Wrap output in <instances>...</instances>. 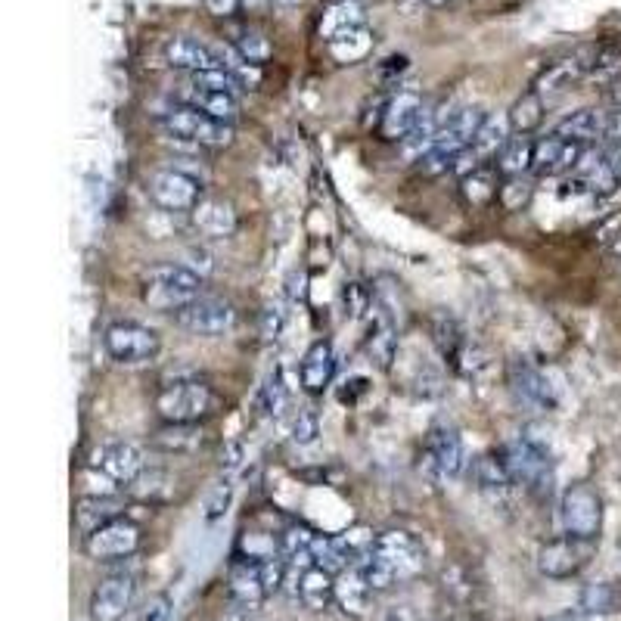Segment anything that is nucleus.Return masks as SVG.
Listing matches in <instances>:
<instances>
[{
	"instance_id": "obj_25",
	"label": "nucleus",
	"mask_w": 621,
	"mask_h": 621,
	"mask_svg": "<svg viewBox=\"0 0 621 621\" xmlns=\"http://www.w3.org/2000/svg\"><path fill=\"white\" fill-rule=\"evenodd\" d=\"M373 594H376V590L367 584V578H364V572L358 566L345 569L342 575H336V606L345 615L361 618L370 609V597Z\"/></svg>"
},
{
	"instance_id": "obj_5",
	"label": "nucleus",
	"mask_w": 621,
	"mask_h": 621,
	"mask_svg": "<svg viewBox=\"0 0 621 621\" xmlns=\"http://www.w3.org/2000/svg\"><path fill=\"white\" fill-rule=\"evenodd\" d=\"M500 454H504L516 485H522L531 494H535V491H547L550 494L553 463H550V451L541 445V441L528 438V435H519Z\"/></svg>"
},
{
	"instance_id": "obj_4",
	"label": "nucleus",
	"mask_w": 621,
	"mask_h": 621,
	"mask_svg": "<svg viewBox=\"0 0 621 621\" xmlns=\"http://www.w3.org/2000/svg\"><path fill=\"white\" fill-rule=\"evenodd\" d=\"M103 345L109 351V358L122 367H140V364H153L162 351V339L156 330L143 327L137 320H118L106 330Z\"/></svg>"
},
{
	"instance_id": "obj_54",
	"label": "nucleus",
	"mask_w": 621,
	"mask_h": 621,
	"mask_svg": "<svg viewBox=\"0 0 621 621\" xmlns=\"http://www.w3.org/2000/svg\"><path fill=\"white\" fill-rule=\"evenodd\" d=\"M550 621H581V615H578V612H559V615H553Z\"/></svg>"
},
{
	"instance_id": "obj_53",
	"label": "nucleus",
	"mask_w": 621,
	"mask_h": 621,
	"mask_svg": "<svg viewBox=\"0 0 621 621\" xmlns=\"http://www.w3.org/2000/svg\"><path fill=\"white\" fill-rule=\"evenodd\" d=\"M386 621H413V612L407 606H395V609H389Z\"/></svg>"
},
{
	"instance_id": "obj_44",
	"label": "nucleus",
	"mask_w": 621,
	"mask_h": 621,
	"mask_svg": "<svg viewBox=\"0 0 621 621\" xmlns=\"http://www.w3.org/2000/svg\"><path fill=\"white\" fill-rule=\"evenodd\" d=\"M193 84L202 87V91H215V94H240L243 84L236 81L227 69H212V72H196L193 75Z\"/></svg>"
},
{
	"instance_id": "obj_24",
	"label": "nucleus",
	"mask_w": 621,
	"mask_h": 621,
	"mask_svg": "<svg viewBox=\"0 0 621 621\" xmlns=\"http://www.w3.org/2000/svg\"><path fill=\"white\" fill-rule=\"evenodd\" d=\"M299 600L311 612L330 609V603H336V575L320 566H305L299 572Z\"/></svg>"
},
{
	"instance_id": "obj_18",
	"label": "nucleus",
	"mask_w": 621,
	"mask_h": 621,
	"mask_svg": "<svg viewBox=\"0 0 621 621\" xmlns=\"http://www.w3.org/2000/svg\"><path fill=\"white\" fill-rule=\"evenodd\" d=\"M333 373H336V351H333V342L330 339H317L302 358V367H299V379H302V389L308 395H323L330 389L333 382Z\"/></svg>"
},
{
	"instance_id": "obj_21",
	"label": "nucleus",
	"mask_w": 621,
	"mask_h": 621,
	"mask_svg": "<svg viewBox=\"0 0 621 621\" xmlns=\"http://www.w3.org/2000/svg\"><path fill=\"white\" fill-rule=\"evenodd\" d=\"M472 479H476V488L488 497V500H504L516 482H513V472L504 460V454H482L476 463H472Z\"/></svg>"
},
{
	"instance_id": "obj_17",
	"label": "nucleus",
	"mask_w": 621,
	"mask_h": 621,
	"mask_svg": "<svg viewBox=\"0 0 621 621\" xmlns=\"http://www.w3.org/2000/svg\"><path fill=\"white\" fill-rule=\"evenodd\" d=\"M510 386L522 401L535 404V407H553L556 404V392L550 386L547 373L531 364L528 358H513L510 361Z\"/></svg>"
},
{
	"instance_id": "obj_47",
	"label": "nucleus",
	"mask_w": 621,
	"mask_h": 621,
	"mask_svg": "<svg viewBox=\"0 0 621 621\" xmlns=\"http://www.w3.org/2000/svg\"><path fill=\"white\" fill-rule=\"evenodd\" d=\"M581 606H584V612H590V615L612 612V606H615V590H612L609 584H594V587H587V590H584V597H581Z\"/></svg>"
},
{
	"instance_id": "obj_16",
	"label": "nucleus",
	"mask_w": 621,
	"mask_h": 621,
	"mask_svg": "<svg viewBox=\"0 0 621 621\" xmlns=\"http://www.w3.org/2000/svg\"><path fill=\"white\" fill-rule=\"evenodd\" d=\"M584 143H575V140H566V137H544V140H535V168L538 174H566L572 168H578V162L584 159Z\"/></svg>"
},
{
	"instance_id": "obj_13",
	"label": "nucleus",
	"mask_w": 621,
	"mask_h": 621,
	"mask_svg": "<svg viewBox=\"0 0 621 621\" xmlns=\"http://www.w3.org/2000/svg\"><path fill=\"white\" fill-rule=\"evenodd\" d=\"M134 594H137L134 575L115 572V575L103 578L94 587V594H91V615H94V621H122L131 612V606H134Z\"/></svg>"
},
{
	"instance_id": "obj_37",
	"label": "nucleus",
	"mask_w": 621,
	"mask_h": 621,
	"mask_svg": "<svg viewBox=\"0 0 621 621\" xmlns=\"http://www.w3.org/2000/svg\"><path fill=\"white\" fill-rule=\"evenodd\" d=\"M463 196L472 205H488L497 196V168L479 165L463 177Z\"/></svg>"
},
{
	"instance_id": "obj_20",
	"label": "nucleus",
	"mask_w": 621,
	"mask_h": 621,
	"mask_svg": "<svg viewBox=\"0 0 621 621\" xmlns=\"http://www.w3.org/2000/svg\"><path fill=\"white\" fill-rule=\"evenodd\" d=\"M125 516V497L115 494H84L75 504V522L81 528V535H91V531L103 528L112 519Z\"/></svg>"
},
{
	"instance_id": "obj_32",
	"label": "nucleus",
	"mask_w": 621,
	"mask_h": 621,
	"mask_svg": "<svg viewBox=\"0 0 621 621\" xmlns=\"http://www.w3.org/2000/svg\"><path fill=\"white\" fill-rule=\"evenodd\" d=\"M535 168V140L531 137H510L504 150L497 153V171L507 177H522Z\"/></svg>"
},
{
	"instance_id": "obj_11",
	"label": "nucleus",
	"mask_w": 621,
	"mask_h": 621,
	"mask_svg": "<svg viewBox=\"0 0 621 621\" xmlns=\"http://www.w3.org/2000/svg\"><path fill=\"white\" fill-rule=\"evenodd\" d=\"M140 547V528L131 519H112L103 528L84 535V553L97 559V563H109V559H125L137 553Z\"/></svg>"
},
{
	"instance_id": "obj_29",
	"label": "nucleus",
	"mask_w": 621,
	"mask_h": 621,
	"mask_svg": "<svg viewBox=\"0 0 621 621\" xmlns=\"http://www.w3.org/2000/svg\"><path fill=\"white\" fill-rule=\"evenodd\" d=\"M587 66H590V59H578V56L559 59V63H553V66L538 78V94H541L544 100H553V97H559V94H566L578 78H587Z\"/></svg>"
},
{
	"instance_id": "obj_26",
	"label": "nucleus",
	"mask_w": 621,
	"mask_h": 621,
	"mask_svg": "<svg viewBox=\"0 0 621 621\" xmlns=\"http://www.w3.org/2000/svg\"><path fill=\"white\" fill-rule=\"evenodd\" d=\"M193 224L202 236L224 240V236H233V230H236V212L224 199H202L193 209Z\"/></svg>"
},
{
	"instance_id": "obj_57",
	"label": "nucleus",
	"mask_w": 621,
	"mask_h": 621,
	"mask_svg": "<svg viewBox=\"0 0 621 621\" xmlns=\"http://www.w3.org/2000/svg\"><path fill=\"white\" fill-rule=\"evenodd\" d=\"M448 0H429V7H445Z\"/></svg>"
},
{
	"instance_id": "obj_15",
	"label": "nucleus",
	"mask_w": 621,
	"mask_h": 621,
	"mask_svg": "<svg viewBox=\"0 0 621 621\" xmlns=\"http://www.w3.org/2000/svg\"><path fill=\"white\" fill-rule=\"evenodd\" d=\"M94 466L103 472L106 479H112L115 485H131L143 476L146 460L143 451L134 445V441H109L94 454Z\"/></svg>"
},
{
	"instance_id": "obj_3",
	"label": "nucleus",
	"mask_w": 621,
	"mask_h": 621,
	"mask_svg": "<svg viewBox=\"0 0 621 621\" xmlns=\"http://www.w3.org/2000/svg\"><path fill=\"white\" fill-rule=\"evenodd\" d=\"M159 128L165 140H181L190 146H205V150H227L233 143V125L218 122L193 106H174L159 115Z\"/></svg>"
},
{
	"instance_id": "obj_22",
	"label": "nucleus",
	"mask_w": 621,
	"mask_h": 621,
	"mask_svg": "<svg viewBox=\"0 0 621 621\" xmlns=\"http://www.w3.org/2000/svg\"><path fill=\"white\" fill-rule=\"evenodd\" d=\"M168 66L174 69H187V72H212V69H224L218 50H212L209 44H199L193 38H174L165 47Z\"/></svg>"
},
{
	"instance_id": "obj_39",
	"label": "nucleus",
	"mask_w": 621,
	"mask_h": 621,
	"mask_svg": "<svg viewBox=\"0 0 621 621\" xmlns=\"http://www.w3.org/2000/svg\"><path fill=\"white\" fill-rule=\"evenodd\" d=\"M373 47V38L367 28H354V32L330 41V53L339 59V63H358V59H364Z\"/></svg>"
},
{
	"instance_id": "obj_42",
	"label": "nucleus",
	"mask_w": 621,
	"mask_h": 621,
	"mask_svg": "<svg viewBox=\"0 0 621 621\" xmlns=\"http://www.w3.org/2000/svg\"><path fill=\"white\" fill-rule=\"evenodd\" d=\"M230 504H233V476H227V472H224V479H218L209 488V494H205V522L224 519Z\"/></svg>"
},
{
	"instance_id": "obj_55",
	"label": "nucleus",
	"mask_w": 621,
	"mask_h": 621,
	"mask_svg": "<svg viewBox=\"0 0 621 621\" xmlns=\"http://www.w3.org/2000/svg\"><path fill=\"white\" fill-rule=\"evenodd\" d=\"M277 7H283V10H292V7H299V4H305V0H274Z\"/></svg>"
},
{
	"instance_id": "obj_27",
	"label": "nucleus",
	"mask_w": 621,
	"mask_h": 621,
	"mask_svg": "<svg viewBox=\"0 0 621 621\" xmlns=\"http://www.w3.org/2000/svg\"><path fill=\"white\" fill-rule=\"evenodd\" d=\"M556 134L590 146L600 137H609V118H606V112H597V109H578L556 125Z\"/></svg>"
},
{
	"instance_id": "obj_31",
	"label": "nucleus",
	"mask_w": 621,
	"mask_h": 621,
	"mask_svg": "<svg viewBox=\"0 0 621 621\" xmlns=\"http://www.w3.org/2000/svg\"><path fill=\"white\" fill-rule=\"evenodd\" d=\"M181 97H184V106H193V109H199V112H205V115L218 118V122H227V125H233V122H236V115H240V103H236L233 94L202 91V87L190 84Z\"/></svg>"
},
{
	"instance_id": "obj_41",
	"label": "nucleus",
	"mask_w": 621,
	"mask_h": 621,
	"mask_svg": "<svg viewBox=\"0 0 621 621\" xmlns=\"http://www.w3.org/2000/svg\"><path fill=\"white\" fill-rule=\"evenodd\" d=\"M236 556H246L252 563H264V559L283 556L280 553V535H264V531H252V535L240 538V547H236Z\"/></svg>"
},
{
	"instance_id": "obj_19",
	"label": "nucleus",
	"mask_w": 621,
	"mask_h": 621,
	"mask_svg": "<svg viewBox=\"0 0 621 621\" xmlns=\"http://www.w3.org/2000/svg\"><path fill=\"white\" fill-rule=\"evenodd\" d=\"M423 109L426 106H423V97L417 91H398L389 100L386 112H382V125H379L382 137L386 140H404L413 131V125L420 122Z\"/></svg>"
},
{
	"instance_id": "obj_10",
	"label": "nucleus",
	"mask_w": 621,
	"mask_h": 621,
	"mask_svg": "<svg viewBox=\"0 0 621 621\" xmlns=\"http://www.w3.org/2000/svg\"><path fill=\"white\" fill-rule=\"evenodd\" d=\"M174 323L193 336H224L233 330L236 311L224 299H212V295H199L196 302L181 308L174 314Z\"/></svg>"
},
{
	"instance_id": "obj_49",
	"label": "nucleus",
	"mask_w": 621,
	"mask_h": 621,
	"mask_svg": "<svg viewBox=\"0 0 621 621\" xmlns=\"http://www.w3.org/2000/svg\"><path fill=\"white\" fill-rule=\"evenodd\" d=\"M528 199H531V184L522 181V177H510V184L500 187V202H504L507 212H519Z\"/></svg>"
},
{
	"instance_id": "obj_48",
	"label": "nucleus",
	"mask_w": 621,
	"mask_h": 621,
	"mask_svg": "<svg viewBox=\"0 0 621 621\" xmlns=\"http://www.w3.org/2000/svg\"><path fill=\"white\" fill-rule=\"evenodd\" d=\"M317 435H320L317 413L308 410V407H302L299 417H295V423H292V441H295V445H314Z\"/></svg>"
},
{
	"instance_id": "obj_56",
	"label": "nucleus",
	"mask_w": 621,
	"mask_h": 621,
	"mask_svg": "<svg viewBox=\"0 0 621 621\" xmlns=\"http://www.w3.org/2000/svg\"><path fill=\"white\" fill-rule=\"evenodd\" d=\"M243 4H246L249 10H261V7H268V0H243Z\"/></svg>"
},
{
	"instance_id": "obj_46",
	"label": "nucleus",
	"mask_w": 621,
	"mask_h": 621,
	"mask_svg": "<svg viewBox=\"0 0 621 621\" xmlns=\"http://www.w3.org/2000/svg\"><path fill=\"white\" fill-rule=\"evenodd\" d=\"M342 302L348 317H361L364 311H373V292L361 283H345L342 289Z\"/></svg>"
},
{
	"instance_id": "obj_43",
	"label": "nucleus",
	"mask_w": 621,
	"mask_h": 621,
	"mask_svg": "<svg viewBox=\"0 0 621 621\" xmlns=\"http://www.w3.org/2000/svg\"><path fill=\"white\" fill-rule=\"evenodd\" d=\"M311 563L320 566V569H327V572H333V575H342L348 569L342 553H339V547H336V541L333 538H323V535H317V541L311 547Z\"/></svg>"
},
{
	"instance_id": "obj_8",
	"label": "nucleus",
	"mask_w": 621,
	"mask_h": 621,
	"mask_svg": "<svg viewBox=\"0 0 621 621\" xmlns=\"http://www.w3.org/2000/svg\"><path fill=\"white\" fill-rule=\"evenodd\" d=\"M559 519L569 538L594 541L603 528V500L590 485H572L559 500Z\"/></svg>"
},
{
	"instance_id": "obj_52",
	"label": "nucleus",
	"mask_w": 621,
	"mask_h": 621,
	"mask_svg": "<svg viewBox=\"0 0 621 621\" xmlns=\"http://www.w3.org/2000/svg\"><path fill=\"white\" fill-rule=\"evenodd\" d=\"M243 0H205V7H209V13L212 16H233L236 13V7H240Z\"/></svg>"
},
{
	"instance_id": "obj_45",
	"label": "nucleus",
	"mask_w": 621,
	"mask_h": 621,
	"mask_svg": "<svg viewBox=\"0 0 621 621\" xmlns=\"http://www.w3.org/2000/svg\"><path fill=\"white\" fill-rule=\"evenodd\" d=\"M233 47L240 50L243 59H249V63H255V66H261L264 59H271V41L264 38L261 32H243L240 38H236Z\"/></svg>"
},
{
	"instance_id": "obj_36",
	"label": "nucleus",
	"mask_w": 621,
	"mask_h": 621,
	"mask_svg": "<svg viewBox=\"0 0 621 621\" xmlns=\"http://www.w3.org/2000/svg\"><path fill=\"white\" fill-rule=\"evenodd\" d=\"M510 131H513V128H510V118H504V115H488V118H485V125L479 128L476 143H472V150H476L482 159L497 156V153L507 146Z\"/></svg>"
},
{
	"instance_id": "obj_14",
	"label": "nucleus",
	"mask_w": 621,
	"mask_h": 621,
	"mask_svg": "<svg viewBox=\"0 0 621 621\" xmlns=\"http://www.w3.org/2000/svg\"><path fill=\"white\" fill-rule=\"evenodd\" d=\"M373 556H379L382 563L398 575V581L417 575L423 569V547L417 538L407 535V531H382L376 538Z\"/></svg>"
},
{
	"instance_id": "obj_51",
	"label": "nucleus",
	"mask_w": 621,
	"mask_h": 621,
	"mask_svg": "<svg viewBox=\"0 0 621 621\" xmlns=\"http://www.w3.org/2000/svg\"><path fill=\"white\" fill-rule=\"evenodd\" d=\"M351 389H342L339 392V401H348V404H354L358 401V395H364L367 392V379L364 376H351V379H345Z\"/></svg>"
},
{
	"instance_id": "obj_33",
	"label": "nucleus",
	"mask_w": 621,
	"mask_h": 621,
	"mask_svg": "<svg viewBox=\"0 0 621 621\" xmlns=\"http://www.w3.org/2000/svg\"><path fill=\"white\" fill-rule=\"evenodd\" d=\"M376 538H379V535H373V531H370L367 525H354V528L342 531V535H336L333 541H336V547H339V553H342V559H345V566L354 569V566H361L364 559L373 553Z\"/></svg>"
},
{
	"instance_id": "obj_7",
	"label": "nucleus",
	"mask_w": 621,
	"mask_h": 621,
	"mask_svg": "<svg viewBox=\"0 0 621 621\" xmlns=\"http://www.w3.org/2000/svg\"><path fill=\"white\" fill-rule=\"evenodd\" d=\"M420 469L432 482H445V479H460L466 469V445L451 426H432L426 448H423V463Z\"/></svg>"
},
{
	"instance_id": "obj_28",
	"label": "nucleus",
	"mask_w": 621,
	"mask_h": 621,
	"mask_svg": "<svg viewBox=\"0 0 621 621\" xmlns=\"http://www.w3.org/2000/svg\"><path fill=\"white\" fill-rule=\"evenodd\" d=\"M354 28H364V7L358 4V0H336V4L323 10V16L317 22L320 38H327V41H336V38L354 32Z\"/></svg>"
},
{
	"instance_id": "obj_30",
	"label": "nucleus",
	"mask_w": 621,
	"mask_h": 621,
	"mask_svg": "<svg viewBox=\"0 0 621 621\" xmlns=\"http://www.w3.org/2000/svg\"><path fill=\"white\" fill-rule=\"evenodd\" d=\"M150 441L162 454H193L202 448V429L199 423H162Z\"/></svg>"
},
{
	"instance_id": "obj_35",
	"label": "nucleus",
	"mask_w": 621,
	"mask_h": 621,
	"mask_svg": "<svg viewBox=\"0 0 621 621\" xmlns=\"http://www.w3.org/2000/svg\"><path fill=\"white\" fill-rule=\"evenodd\" d=\"M507 118H510L513 134L528 137L531 131H538L541 122H544V97H541L538 91H531V94L519 97V100L513 103V109L507 112Z\"/></svg>"
},
{
	"instance_id": "obj_12",
	"label": "nucleus",
	"mask_w": 621,
	"mask_h": 621,
	"mask_svg": "<svg viewBox=\"0 0 621 621\" xmlns=\"http://www.w3.org/2000/svg\"><path fill=\"white\" fill-rule=\"evenodd\" d=\"M587 556H590V541H578L569 535L556 538L538 550V572L553 581H566L587 566Z\"/></svg>"
},
{
	"instance_id": "obj_9",
	"label": "nucleus",
	"mask_w": 621,
	"mask_h": 621,
	"mask_svg": "<svg viewBox=\"0 0 621 621\" xmlns=\"http://www.w3.org/2000/svg\"><path fill=\"white\" fill-rule=\"evenodd\" d=\"M146 193L162 212H193L202 202V184L181 168H162L146 181Z\"/></svg>"
},
{
	"instance_id": "obj_23",
	"label": "nucleus",
	"mask_w": 621,
	"mask_h": 621,
	"mask_svg": "<svg viewBox=\"0 0 621 621\" xmlns=\"http://www.w3.org/2000/svg\"><path fill=\"white\" fill-rule=\"evenodd\" d=\"M227 584H230L233 600L243 606H258L268 597V590H264V581H261V566L246 556H233V563L227 569Z\"/></svg>"
},
{
	"instance_id": "obj_38",
	"label": "nucleus",
	"mask_w": 621,
	"mask_h": 621,
	"mask_svg": "<svg viewBox=\"0 0 621 621\" xmlns=\"http://www.w3.org/2000/svg\"><path fill=\"white\" fill-rule=\"evenodd\" d=\"M621 78V50L618 47H603L590 56L587 66V81H594L597 87H609Z\"/></svg>"
},
{
	"instance_id": "obj_50",
	"label": "nucleus",
	"mask_w": 621,
	"mask_h": 621,
	"mask_svg": "<svg viewBox=\"0 0 621 621\" xmlns=\"http://www.w3.org/2000/svg\"><path fill=\"white\" fill-rule=\"evenodd\" d=\"M283 323H286V311L280 305H268L261 314V336L264 342H277L280 333H283Z\"/></svg>"
},
{
	"instance_id": "obj_2",
	"label": "nucleus",
	"mask_w": 621,
	"mask_h": 621,
	"mask_svg": "<svg viewBox=\"0 0 621 621\" xmlns=\"http://www.w3.org/2000/svg\"><path fill=\"white\" fill-rule=\"evenodd\" d=\"M202 295V277L184 264H159L143 274V302L153 311L177 314Z\"/></svg>"
},
{
	"instance_id": "obj_34",
	"label": "nucleus",
	"mask_w": 621,
	"mask_h": 621,
	"mask_svg": "<svg viewBox=\"0 0 621 621\" xmlns=\"http://www.w3.org/2000/svg\"><path fill=\"white\" fill-rule=\"evenodd\" d=\"M128 494L143 504H165L174 497V479L162 469H143V476L128 485Z\"/></svg>"
},
{
	"instance_id": "obj_1",
	"label": "nucleus",
	"mask_w": 621,
	"mask_h": 621,
	"mask_svg": "<svg viewBox=\"0 0 621 621\" xmlns=\"http://www.w3.org/2000/svg\"><path fill=\"white\" fill-rule=\"evenodd\" d=\"M485 112L482 109H460L454 115H448V122L441 125L435 143H432V150L420 159V171L423 174H445V171H454L457 159L469 150L472 143H476L479 137V128L485 125Z\"/></svg>"
},
{
	"instance_id": "obj_40",
	"label": "nucleus",
	"mask_w": 621,
	"mask_h": 621,
	"mask_svg": "<svg viewBox=\"0 0 621 621\" xmlns=\"http://www.w3.org/2000/svg\"><path fill=\"white\" fill-rule=\"evenodd\" d=\"M286 379H283V370L277 367L268 379H264V386L258 392V413L261 417H277V413L286 407Z\"/></svg>"
},
{
	"instance_id": "obj_6",
	"label": "nucleus",
	"mask_w": 621,
	"mask_h": 621,
	"mask_svg": "<svg viewBox=\"0 0 621 621\" xmlns=\"http://www.w3.org/2000/svg\"><path fill=\"white\" fill-rule=\"evenodd\" d=\"M215 392L205 382H171L156 398V413L162 423H199L212 413Z\"/></svg>"
}]
</instances>
